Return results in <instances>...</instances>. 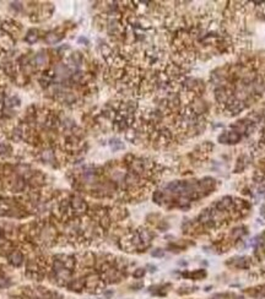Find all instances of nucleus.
Instances as JSON below:
<instances>
[{
	"label": "nucleus",
	"instance_id": "nucleus-3",
	"mask_svg": "<svg viewBox=\"0 0 265 299\" xmlns=\"http://www.w3.org/2000/svg\"><path fill=\"white\" fill-rule=\"evenodd\" d=\"M55 73H57V76L60 77V78H65L70 75V70L66 65L64 64H59L57 68H55Z\"/></svg>",
	"mask_w": 265,
	"mask_h": 299
},
{
	"label": "nucleus",
	"instance_id": "nucleus-12",
	"mask_svg": "<svg viewBox=\"0 0 265 299\" xmlns=\"http://www.w3.org/2000/svg\"><path fill=\"white\" fill-rule=\"evenodd\" d=\"M7 153V146L4 144H0V154H5Z\"/></svg>",
	"mask_w": 265,
	"mask_h": 299
},
{
	"label": "nucleus",
	"instance_id": "nucleus-13",
	"mask_svg": "<svg viewBox=\"0 0 265 299\" xmlns=\"http://www.w3.org/2000/svg\"><path fill=\"white\" fill-rule=\"evenodd\" d=\"M211 299H227V294L225 293H220V294H215Z\"/></svg>",
	"mask_w": 265,
	"mask_h": 299
},
{
	"label": "nucleus",
	"instance_id": "nucleus-6",
	"mask_svg": "<svg viewBox=\"0 0 265 299\" xmlns=\"http://www.w3.org/2000/svg\"><path fill=\"white\" fill-rule=\"evenodd\" d=\"M125 180H126V183H128V184L134 185V184H136V183L139 181V178H138V175L135 174V173H129V174L126 175Z\"/></svg>",
	"mask_w": 265,
	"mask_h": 299
},
{
	"label": "nucleus",
	"instance_id": "nucleus-4",
	"mask_svg": "<svg viewBox=\"0 0 265 299\" xmlns=\"http://www.w3.org/2000/svg\"><path fill=\"white\" fill-rule=\"evenodd\" d=\"M85 286H86V279L80 278V279H74V281H71L70 284H69V288H70L71 291H77V292H80Z\"/></svg>",
	"mask_w": 265,
	"mask_h": 299
},
{
	"label": "nucleus",
	"instance_id": "nucleus-5",
	"mask_svg": "<svg viewBox=\"0 0 265 299\" xmlns=\"http://www.w3.org/2000/svg\"><path fill=\"white\" fill-rule=\"evenodd\" d=\"M37 39H38V36H37V33H36L34 31H30L28 34L26 36V41H27L30 44H33L34 42H37Z\"/></svg>",
	"mask_w": 265,
	"mask_h": 299
},
{
	"label": "nucleus",
	"instance_id": "nucleus-7",
	"mask_svg": "<svg viewBox=\"0 0 265 299\" xmlns=\"http://www.w3.org/2000/svg\"><path fill=\"white\" fill-rule=\"evenodd\" d=\"M46 61H47V56L44 54H37L34 56V63L38 65H43V64H46Z\"/></svg>",
	"mask_w": 265,
	"mask_h": 299
},
{
	"label": "nucleus",
	"instance_id": "nucleus-16",
	"mask_svg": "<svg viewBox=\"0 0 265 299\" xmlns=\"http://www.w3.org/2000/svg\"><path fill=\"white\" fill-rule=\"evenodd\" d=\"M236 299H244L243 297H238V298H236Z\"/></svg>",
	"mask_w": 265,
	"mask_h": 299
},
{
	"label": "nucleus",
	"instance_id": "nucleus-14",
	"mask_svg": "<svg viewBox=\"0 0 265 299\" xmlns=\"http://www.w3.org/2000/svg\"><path fill=\"white\" fill-rule=\"evenodd\" d=\"M43 158H44L46 161H49V159H52V158H53V154H52L49 151H48V152H44V153H43Z\"/></svg>",
	"mask_w": 265,
	"mask_h": 299
},
{
	"label": "nucleus",
	"instance_id": "nucleus-9",
	"mask_svg": "<svg viewBox=\"0 0 265 299\" xmlns=\"http://www.w3.org/2000/svg\"><path fill=\"white\" fill-rule=\"evenodd\" d=\"M10 286V281L2 276H0V288H7Z\"/></svg>",
	"mask_w": 265,
	"mask_h": 299
},
{
	"label": "nucleus",
	"instance_id": "nucleus-15",
	"mask_svg": "<svg viewBox=\"0 0 265 299\" xmlns=\"http://www.w3.org/2000/svg\"><path fill=\"white\" fill-rule=\"evenodd\" d=\"M104 296H106V298H111V297L113 296V292H112V291H109V292H106V293H104Z\"/></svg>",
	"mask_w": 265,
	"mask_h": 299
},
{
	"label": "nucleus",
	"instance_id": "nucleus-1",
	"mask_svg": "<svg viewBox=\"0 0 265 299\" xmlns=\"http://www.w3.org/2000/svg\"><path fill=\"white\" fill-rule=\"evenodd\" d=\"M9 261H10V264H11L12 266L19 267V266L22 265L24 256H22V254H21L20 251H14V252H11V254L9 255Z\"/></svg>",
	"mask_w": 265,
	"mask_h": 299
},
{
	"label": "nucleus",
	"instance_id": "nucleus-2",
	"mask_svg": "<svg viewBox=\"0 0 265 299\" xmlns=\"http://www.w3.org/2000/svg\"><path fill=\"white\" fill-rule=\"evenodd\" d=\"M71 205H72V207H74V208H75L77 212H84V211L87 208L86 202L81 199V198H79V196H76V198H74V199H72Z\"/></svg>",
	"mask_w": 265,
	"mask_h": 299
},
{
	"label": "nucleus",
	"instance_id": "nucleus-11",
	"mask_svg": "<svg viewBox=\"0 0 265 299\" xmlns=\"http://www.w3.org/2000/svg\"><path fill=\"white\" fill-rule=\"evenodd\" d=\"M165 255V252H163V250L161 249H156L155 251H152V256H156V257H162Z\"/></svg>",
	"mask_w": 265,
	"mask_h": 299
},
{
	"label": "nucleus",
	"instance_id": "nucleus-8",
	"mask_svg": "<svg viewBox=\"0 0 265 299\" xmlns=\"http://www.w3.org/2000/svg\"><path fill=\"white\" fill-rule=\"evenodd\" d=\"M60 39V37H58L55 33H49L48 36L46 37V41L48 42V43H50V44H54V43H57L58 41Z\"/></svg>",
	"mask_w": 265,
	"mask_h": 299
},
{
	"label": "nucleus",
	"instance_id": "nucleus-10",
	"mask_svg": "<svg viewBox=\"0 0 265 299\" xmlns=\"http://www.w3.org/2000/svg\"><path fill=\"white\" fill-rule=\"evenodd\" d=\"M133 276L135 278H141V277L145 276V270L144 269H138V270H135V272L133 274Z\"/></svg>",
	"mask_w": 265,
	"mask_h": 299
}]
</instances>
